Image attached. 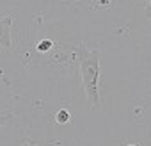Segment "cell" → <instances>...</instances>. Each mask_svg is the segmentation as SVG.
Listing matches in <instances>:
<instances>
[{
    "mask_svg": "<svg viewBox=\"0 0 151 146\" xmlns=\"http://www.w3.org/2000/svg\"><path fill=\"white\" fill-rule=\"evenodd\" d=\"M36 144H37V141H34V139H25L22 142V146H36Z\"/></svg>",
    "mask_w": 151,
    "mask_h": 146,
    "instance_id": "8992f818",
    "label": "cell"
},
{
    "mask_svg": "<svg viewBox=\"0 0 151 146\" xmlns=\"http://www.w3.org/2000/svg\"><path fill=\"white\" fill-rule=\"evenodd\" d=\"M100 52L89 50L86 43L78 45V64L82 73V86L93 111H100Z\"/></svg>",
    "mask_w": 151,
    "mask_h": 146,
    "instance_id": "6da1fadb",
    "label": "cell"
},
{
    "mask_svg": "<svg viewBox=\"0 0 151 146\" xmlns=\"http://www.w3.org/2000/svg\"><path fill=\"white\" fill-rule=\"evenodd\" d=\"M146 16H147V20L151 22V2L147 4V7H146Z\"/></svg>",
    "mask_w": 151,
    "mask_h": 146,
    "instance_id": "52a82bcc",
    "label": "cell"
},
{
    "mask_svg": "<svg viewBox=\"0 0 151 146\" xmlns=\"http://www.w3.org/2000/svg\"><path fill=\"white\" fill-rule=\"evenodd\" d=\"M126 146H137V144H126Z\"/></svg>",
    "mask_w": 151,
    "mask_h": 146,
    "instance_id": "ba28073f",
    "label": "cell"
},
{
    "mask_svg": "<svg viewBox=\"0 0 151 146\" xmlns=\"http://www.w3.org/2000/svg\"><path fill=\"white\" fill-rule=\"evenodd\" d=\"M55 121H57L59 125H66V123H69V121H71V114H69V111H68V109H60V111H57V112H55Z\"/></svg>",
    "mask_w": 151,
    "mask_h": 146,
    "instance_id": "3957f363",
    "label": "cell"
},
{
    "mask_svg": "<svg viewBox=\"0 0 151 146\" xmlns=\"http://www.w3.org/2000/svg\"><path fill=\"white\" fill-rule=\"evenodd\" d=\"M14 16H4L0 18V46L4 50H9L13 46V39H11V27H13Z\"/></svg>",
    "mask_w": 151,
    "mask_h": 146,
    "instance_id": "7a4b0ae2",
    "label": "cell"
},
{
    "mask_svg": "<svg viewBox=\"0 0 151 146\" xmlns=\"http://www.w3.org/2000/svg\"><path fill=\"white\" fill-rule=\"evenodd\" d=\"M149 2H151V0H149Z\"/></svg>",
    "mask_w": 151,
    "mask_h": 146,
    "instance_id": "9c48e42d",
    "label": "cell"
},
{
    "mask_svg": "<svg viewBox=\"0 0 151 146\" xmlns=\"http://www.w3.org/2000/svg\"><path fill=\"white\" fill-rule=\"evenodd\" d=\"M53 48V43L50 41V39H41V41H37V45H36V50L39 52V53H46V52H50Z\"/></svg>",
    "mask_w": 151,
    "mask_h": 146,
    "instance_id": "277c9868",
    "label": "cell"
},
{
    "mask_svg": "<svg viewBox=\"0 0 151 146\" xmlns=\"http://www.w3.org/2000/svg\"><path fill=\"white\" fill-rule=\"evenodd\" d=\"M13 119H14V114L13 112H9V111L0 112V128H2L4 125H7V123H11Z\"/></svg>",
    "mask_w": 151,
    "mask_h": 146,
    "instance_id": "5b68a950",
    "label": "cell"
}]
</instances>
